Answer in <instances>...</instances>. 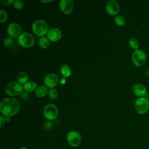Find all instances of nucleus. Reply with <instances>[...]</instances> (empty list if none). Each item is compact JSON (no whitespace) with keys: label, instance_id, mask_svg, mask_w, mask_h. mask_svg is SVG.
<instances>
[{"label":"nucleus","instance_id":"nucleus-1","mask_svg":"<svg viewBox=\"0 0 149 149\" xmlns=\"http://www.w3.org/2000/svg\"><path fill=\"white\" fill-rule=\"evenodd\" d=\"M20 109V104L18 101L13 97L4 98L0 104L1 113L6 116H12L17 113Z\"/></svg>","mask_w":149,"mask_h":149},{"label":"nucleus","instance_id":"nucleus-2","mask_svg":"<svg viewBox=\"0 0 149 149\" xmlns=\"http://www.w3.org/2000/svg\"><path fill=\"white\" fill-rule=\"evenodd\" d=\"M31 28L33 31L39 37H43L48 31V23L42 19L34 20L32 23Z\"/></svg>","mask_w":149,"mask_h":149},{"label":"nucleus","instance_id":"nucleus-3","mask_svg":"<svg viewBox=\"0 0 149 149\" xmlns=\"http://www.w3.org/2000/svg\"><path fill=\"white\" fill-rule=\"evenodd\" d=\"M23 86L19 81H13L8 83L5 87V91L10 96H16L23 92Z\"/></svg>","mask_w":149,"mask_h":149},{"label":"nucleus","instance_id":"nucleus-4","mask_svg":"<svg viewBox=\"0 0 149 149\" xmlns=\"http://www.w3.org/2000/svg\"><path fill=\"white\" fill-rule=\"evenodd\" d=\"M134 106L138 113L140 115L145 114L149 109V100L146 97H139L135 101Z\"/></svg>","mask_w":149,"mask_h":149},{"label":"nucleus","instance_id":"nucleus-5","mask_svg":"<svg viewBox=\"0 0 149 149\" xmlns=\"http://www.w3.org/2000/svg\"><path fill=\"white\" fill-rule=\"evenodd\" d=\"M146 58L147 55L146 52L141 49L134 50L132 55V60L133 63L135 66L138 67H140L145 63Z\"/></svg>","mask_w":149,"mask_h":149},{"label":"nucleus","instance_id":"nucleus-6","mask_svg":"<svg viewBox=\"0 0 149 149\" xmlns=\"http://www.w3.org/2000/svg\"><path fill=\"white\" fill-rule=\"evenodd\" d=\"M19 44L24 48H30L32 47L35 42L33 36L28 32L22 33L18 37Z\"/></svg>","mask_w":149,"mask_h":149},{"label":"nucleus","instance_id":"nucleus-7","mask_svg":"<svg viewBox=\"0 0 149 149\" xmlns=\"http://www.w3.org/2000/svg\"><path fill=\"white\" fill-rule=\"evenodd\" d=\"M68 143L72 147L76 148L80 146L81 141V137L80 133L76 130H71L68 132L66 137Z\"/></svg>","mask_w":149,"mask_h":149},{"label":"nucleus","instance_id":"nucleus-8","mask_svg":"<svg viewBox=\"0 0 149 149\" xmlns=\"http://www.w3.org/2000/svg\"><path fill=\"white\" fill-rule=\"evenodd\" d=\"M43 114L47 119L49 120H54L58 115V109L55 105L48 104L44 107L43 109Z\"/></svg>","mask_w":149,"mask_h":149},{"label":"nucleus","instance_id":"nucleus-9","mask_svg":"<svg viewBox=\"0 0 149 149\" xmlns=\"http://www.w3.org/2000/svg\"><path fill=\"white\" fill-rule=\"evenodd\" d=\"M59 79V76L56 74L54 73H50L45 76L44 81L46 86L52 88L58 84Z\"/></svg>","mask_w":149,"mask_h":149},{"label":"nucleus","instance_id":"nucleus-10","mask_svg":"<svg viewBox=\"0 0 149 149\" xmlns=\"http://www.w3.org/2000/svg\"><path fill=\"white\" fill-rule=\"evenodd\" d=\"M9 36L12 38H16L21 34L22 29L20 26L15 22L10 23L7 28Z\"/></svg>","mask_w":149,"mask_h":149},{"label":"nucleus","instance_id":"nucleus-11","mask_svg":"<svg viewBox=\"0 0 149 149\" xmlns=\"http://www.w3.org/2000/svg\"><path fill=\"white\" fill-rule=\"evenodd\" d=\"M119 5L116 0H109L107 2L106 10L110 15H116L119 11Z\"/></svg>","mask_w":149,"mask_h":149},{"label":"nucleus","instance_id":"nucleus-12","mask_svg":"<svg viewBox=\"0 0 149 149\" xmlns=\"http://www.w3.org/2000/svg\"><path fill=\"white\" fill-rule=\"evenodd\" d=\"M74 3L72 0H61L59 1V8L65 14H69L73 9Z\"/></svg>","mask_w":149,"mask_h":149},{"label":"nucleus","instance_id":"nucleus-13","mask_svg":"<svg viewBox=\"0 0 149 149\" xmlns=\"http://www.w3.org/2000/svg\"><path fill=\"white\" fill-rule=\"evenodd\" d=\"M132 91L137 97H144L147 93V88L144 85L141 83H136L132 86Z\"/></svg>","mask_w":149,"mask_h":149},{"label":"nucleus","instance_id":"nucleus-14","mask_svg":"<svg viewBox=\"0 0 149 149\" xmlns=\"http://www.w3.org/2000/svg\"><path fill=\"white\" fill-rule=\"evenodd\" d=\"M62 36L61 30L58 28H52L47 33V38L51 41H58Z\"/></svg>","mask_w":149,"mask_h":149},{"label":"nucleus","instance_id":"nucleus-15","mask_svg":"<svg viewBox=\"0 0 149 149\" xmlns=\"http://www.w3.org/2000/svg\"><path fill=\"white\" fill-rule=\"evenodd\" d=\"M48 90L47 87L45 86L41 85L37 87L35 90V94L38 97H44L48 93Z\"/></svg>","mask_w":149,"mask_h":149},{"label":"nucleus","instance_id":"nucleus-16","mask_svg":"<svg viewBox=\"0 0 149 149\" xmlns=\"http://www.w3.org/2000/svg\"><path fill=\"white\" fill-rule=\"evenodd\" d=\"M37 87V83L34 81H29L23 85V89L27 93L32 92Z\"/></svg>","mask_w":149,"mask_h":149},{"label":"nucleus","instance_id":"nucleus-17","mask_svg":"<svg viewBox=\"0 0 149 149\" xmlns=\"http://www.w3.org/2000/svg\"><path fill=\"white\" fill-rule=\"evenodd\" d=\"M60 69L63 77L66 78L70 76L71 74V70L68 65L66 64H63L61 66Z\"/></svg>","mask_w":149,"mask_h":149},{"label":"nucleus","instance_id":"nucleus-18","mask_svg":"<svg viewBox=\"0 0 149 149\" xmlns=\"http://www.w3.org/2000/svg\"><path fill=\"white\" fill-rule=\"evenodd\" d=\"M38 45L42 48H47L49 45V40L47 37H41L38 40Z\"/></svg>","mask_w":149,"mask_h":149},{"label":"nucleus","instance_id":"nucleus-19","mask_svg":"<svg viewBox=\"0 0 149 149\" xmlns=\"http://www.w3.org/2000/svg\"><path fill=\"white\" fill-rule=\"evenodd\" d=\"M17 79L20 84H24L27 82V80L29 79V76L26 72H22L17 75Z\"/></svg>","mask_w":149,"mask_h":149},{"label":"nucleus","instance_id":"nucleus-20","mask_svg":"<svg viewBox=\"0 0 149 149\" xmlns=\"http://www.w3.org/2000/svg\"><path fill=\"white\" fill-rule=\"evenodd\" d=\"M129 44L130 47L134 49V50L139 49V40L136 37H130L129 40Z\"/></svg>","mask_w":149,"mask_h":149},{"label":"nucleus","instance_id":"nucleus-21","mask_svg":"<svg viewBox=\"0 0 149 149\" xmlns=\"http://www.w3.org/2000/svg\"><path fill=\"white\" fill-rule=\"evenodd\" d=\"M115 23L118 26H123L126 23L125 18L122 15H116L114 19Z\"/></svg>","mask_w":149,"mask_h":149},{"label":"nucleus","instance_id":"nucleus-22","mask_svg":"<svg viewBox=\"0 0 149 149\" xmlns=\"http://www.w3.org/2000/svg\"><path fill=\"white\" fill-rule=\"evenodd\" d=\"M48 96H49V98L51 100H54L56 99V98L58 97V91H57V90L54 88H51L49 90V92H48Z\"/></svg>","mask_w":149,"mask_h":149},{"label":"nucleus","instance_id":"nucleus-23","mask_svg":"<svg viewBox=\"0 0 149 149\" xmlns=\"http://www.w3.org/2000/svg\"><path fill=\"white\" fill-rule=\"evenodd\" d=\"M8 18V15L5 11L2 9H0V23H2L6 20Z\"/></svg>","mask_w":149,"mask_h":149},{"label":"nucleus","instance_id":"nucleus-24","mask_svg":"<svg viewBox=\"0 0 149 149\" xmlns=\"http://www.w3.org/2000/svg\"><path fill=\"white\" fill-rule=\"evenodd\" d=\"M13 6L17 9H21L23 7L24 3L21 0H16L13 2Z\"/></svg>","mask_w":149,"mask_h":149},{"label":"nucleus","instance_id":"nucleus-25","mask_svg":"<svg viewBox=\"0 0 149 149\" xmlns=\"http://www.w3.org/2000/svg\"><path fill=\"white\" fill-rule=\"evenodd\" d=\"M13 43V38L12 37H6L3 40V45L5 47H9Z\"/></svg>","mask_w":149,"mask_h":149},{"label":"nucleus","instance_id":"nucleus-26","mask_svg":"<svg viewBox=\"0 0 149 149\" xmlns=\"http://www.w3.org/2000/svg\"><path fill=\"white\" fill-rule=\"evenodd\" d=\"M52 123L50 121H47L44 123V127L45 129V130H48L49 129H50L52 127Z\"/></svg>","mask_w":149,"mask_h":149},{"label":"nucleus","instance_id":"nucleus-27","mask_svg":"<svg viewBox=\"0 0 149 149\" xmlns=\"http://www.w3.org/2000/svg\"><path fill=\"white\" fill-rule=\"evenodd\" d=\"M15 1L13 0H1V3H2L3 5H10L11 3H13Z\"/></svg>","mask_w":149,"mask_h":149},{"label":"nucleus","instance_id":"nucleus-28","mask_svg":"<svg viewBox=\"0 0 149 149\" xmlns=\"http://www.w3.org/2000/svg\"><path fill=\"white\" fill-rule=\"evenodd\" d=\"M6 120H5V118H4L3 116H0V127L2 128L3 127V126L5 124Z\"/></svg>","mask_w":149,"mask_h":149},{"label":"nucleus","instance_id":"nucleus-29","mask_svg":"<svg viewBox=\"0 0 149 149\" xmlns=\"http://www.w3.org/2000/svg\"><path fill=\"white\" fill-rule=\"evenodd\" d=\"M28 95H28V94H27V92H26V91H23V92H22V93H21V97H22H22L26 98V97H27Z\"/></svg>","mask_w":149,"mask_h":149},{"label":"nucleus","instance_id":"nucleus-30","mask_svg":"<svg viewBox=\"0 0 149 149\" xmlns=\"http://www.w3.org/2000/svg\"><path fill=\"white\" fill-rule=\"evenodd\" d=\"M65 83H66V79L65 77H62V79H61V80H60L61 84L63 85L64 84H65Z\"/></svg>","mask_w":149,"mask_h":149},{"label":"nucleus","instance_id":"nucleus-31","mask_svg":"<svg viewBox=\"0 0 149 149\" xmlns=\"http://www.w3.org/2000/svg\"><path fill=\"white\" fill-rule=\"evenodd\" d=\"M40 1L42 2H44V3H48V2H50L53 1V0H47V1H45V0H40Z\"/></svg>","mask_w":149,"mask_h":149},{"label":"nucleus","instance_id":"nucleus-32","mask_svg":"<svg viewBox=\"0 0 149 149\" xmlns=\"http://www.w3.org/2000/svg\"><path fill=\"white\" fill-rule=\"evenodd\" d=\"M5 120L6 122H9L10 120V117L9 116H6L5 117Z\"/></svg>","mask_w":149,"mask_h":149},{"label":"nucleus","instance_id":"nucleus-33","mask_svg":"<svg viewBox=\"0 0 149 149\" xmlns=\"http://www.w3.org/2000/svg\"><path fill=\"white\" fill-rule=\"evenodd\" d=\"M19 149H27V148L25 147H20Z\"/></svg>","mask_w":149,"mask_h":149},{"label":"nucleus","instance_id":"nucleus-34","mask_svg":"<svg viewBox=\"0 0 149 149\" xmlns=\"http://www.w3.org/2000/svg\"><path fill=\"white\" fill-rule=\"evenodd\" d=\"M75 149H77V148H75Z\"/></svg>","mask_w":149,"mask_h":149}]
</instances>
